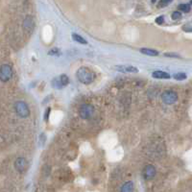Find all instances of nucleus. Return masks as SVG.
<instances>
[{
	"label": "nucleus",
	"mask_w": 192,
	"mask_h": 192,
	"mask_svg": "<svg viewBox=\"0 0 192 192\" xmlns=\"http://www.w3.org/2000/svg\"><path fill=\"white\" fill-rule=\"evenodd\" d=\"M76 77L77 79L80 81L81 83L84 85H89L92 84L94 79H95V75L94 73L90 69H88L87 67H80L77 72H76Z\"/></svg>",
	"instance_id": "nucleus-1"
},
{
	"label": "nucleus",
	"mask_w": 192,
	"mask_h": 192,
	"mask_svg": "<svg viewBox=\"0 0 192 192\" xmlns=\"http://www.w3.org/2000/svg\"><path fill=\"white\" fill-rule=\"evenodd\" d=\"M15 109L16 113L19 117L26 118L30 114V109L28 105L24 102V101H17L15 104Z\"/></svg>",
	"instance_id": "nucleus-2"
},
{
	"label": "nucleus",
	"mask_w": 192,
	"mask_h": 192,
	"mask_svg": "<svg viewBox=\"0 0 192 192\" xmlns=\"http://www.w3.org/2000/svg\"><path fill=\"white\" fill-rule=\"evenodd\" d=\"M12 77H13V69L11 65H2L0 66V81L6 83L11 80Z\"/></svg>",
	"instance_id": "nucleus-3"
},
{
	"label": "nucleus",
	"mask_w": 192,
	"mask_h": 192,
	"mask_svg": "<svg viewBox=\"0 0 192 192\" xmlns=\"http://www.w3.org/2000/svg\"><path fill=\"white\" fill-rule=\"evenodd\" d=\"M94 107L92 105L89 104H85L82 105L80 108L79 110V114L83 119H88L90 117H92V115L94 114Z\"/></svg>",
	"instance_id": "nucleus-4"
},
{
	"label": "nucleus",
	"mask_w": 192,
	"mask_h": 192,
	"mask_svg": "<svg viewBox=\"0 0 192 192\" xmlns=\"http://www.w3.org/2000/svg\"><path fill=\"white\" fill-rule=\"evenodd\" d=\"M161 100H163V102L166 105H172L177 102L178 95L174 92L167 90V92H164L163 95H161Z\"/></svg>",
	"instance_id": "nucleus-5"
},
{
	"label": "nucleus",
	"mask_w": 192,
	"mask_h": 192,
	"mask_svg": "<svg viewBox=\"0 0 192 192\" xmlns=\"http://www.w3.org/2000/svg\"><path fill=\"white\" fill-rule=\"evenodd\" d=\"M15 168L19 173H23L28 168V163L24 158H18L15 161Z\"/></svg>",
	"instance_id": "nucleus-6"
},
{
	"label": "nucleus",
	"mask_w": 192,
	"mask_h": 192,
	"mask_svg": "<svg viewBox=\"0 0 192 192\" xmlns=\"http://www.w3.org/2000/svg\"><path fill=\"white\" fill-rule=\"evenodd\" d=\"M156 176V168L152 164H148L143 169V177L145 180H152Z\"/></svg>",
	"instance_id": "nucleus-7"
},
{
	"label": "nucleus",
	"mask_w": 192,
	"mask_h": 192,
	"mask_svg": "<svg viewBox=\"0 0 192 192\" xmlns=\"http://www.w3.org/2000/svg\"><path fill=\"white\" fill-rule=\"evenodd\" d=\"M119 72H127V73H137L138 68L133 65H118L115 67Z\"/></svg>",
	"instance_id": "nucleus-8"
},
{
	"label": "nucleus",
	"mask_w": 192,
	"mask_h": 192,
	"mask_svg": "<svg viewBox=\"0 0 192 192\" xmlns=\"http://www.w3.org/2000/svg\"><path fill=\"white\" fill-rule=\"evenodd\" d=\"M135 189V185L133 181H126V183L121 186L120 188V192H134Z\"/></svg>",
	"instance_id": "nucleus-9"
},
{
	"label": "nucleus",
	"mask_w": 192,
	"mask_h": 192,
	"mask_svg": "<svg viewBox=\"0 0 192 192\" xmlns=\"http://www.w3.org/2000/svg\"><path fill=\"white\" fill-rule=\"evenodd\" d=\"M23 27L26 31L30 32L32 31V29L34 27V22H33V19L31 16H26V18L24 19V22H23Z\"/></svg>",
	"instance_id": "nucleus-10"
},
{
	"label": "nucleus",
	"mask_w": 192,
	"mask_h": 192,
	"mask_svg": "<svg viewBox=\"0 0 192 192\" xmlns=\"http://www.w3.org/2000/svg\"><path fill=\"white\" fill-rule=\"evenodd\" d=\"M152 76L156 79H169L170 75L165 72V71H161V70H156L152 73Z\"/></svg>",
	"instance_id": "nucleus-11"
},
{
	"label": "nucleus",
	"mask_w": 192,
	"mask_h": 192,
	"mask_svg": "<svg viewBox=\"0 0 192 192\" xmlns=\"http://www.w3.org/2000/svg\"><path fill=\"white\" fill-rule=\"evenodd\" d=\"M140 53L147 55V56H151V57H156V56H159V51L154 50V49H151V48H141Z\"/></svg>",
	"instance_id": "nucleus-12"
},
{
	"label": "nucleus",
	"mask_w": 192,
	"mask_h": 192,
	"mask_svg": "<svg viewBox=\"0 0 192 192\" xmlns=\"http://www.w3.org/2000/svg\"><path fill=\"white\" fill-rule=\"evenodd\" d=\"M72 38H73V39L75 40L76 42H79V43H81V44H87V40H86L83 37H81V36L78 35V34H73V35H72Z\"/></svg>",
	"instance_id": "nucleus-13"
},
{
	"label": "nucleus",
	"mask_w": 192,
	"mask_h": 192,
	"mask_svg": "<svg viewBox=\"0 0 192 192\" xmlns=\"http://www.w3.org/2000/svg\"><path fill=\"white\" fill-rule=\"evenodd\" d=\"M59 80H60V85L63 86V87H65V86H67L68 83H69V79H68V77H67L65 74L60 75V76L59 77Z\"/></svg>",
	"instance_id": "nucleus-14"
},
{
	"label": "nucleus",
	"mask_w": 192,
	"mask_h": 192,
	"mask_svg": "<svg viewBox=\"0 0 192 192\" xmlns=\"http://www.w3.org/2000/svg\"><path fill=\"white\" fill-rule=\"evenodd\" d=\"M178 8H179V10H181V11L184 12V13H188L191 10V7L189 4H180Z\"/></svg>",
	"instance_id": "nucleus-15"
},
{
	"label": "nucleus",
	"mask_w": 192,
	"mask_h": 192,
	"mask_svg": "<svg viewBox=\"0 0 192 192\" xmlns=\"http://www.w3.org/2000/svg\"><path fill=\"white\" fill-rule=\"evenodd\" d=\"M52 86H53V87L58 88V89L63 88V86L60 85V80H59V77L55 78V79L52 81Z\"/></svg>",
	"instance_id": "nucleus-16"
},
{
	"label": "nucleus",
	"mask_w": 192,
	"mask_h": 192,
	"mask_svg": "<svg viewBox=\"0 0 192 192\" xmlns=\"http://www.w3.org/2000/svg\"><path fill=\"white\" fill-rule=\"evenodd\" d=\"M174 79L177 80V81H183V80H185L186 79V74L185 73H176L174 75Z\"/></svg>",
	"instance_id": "nucleus-17"
},
{
	"label": "nucleus",
	"mask_w": 192,
	"mask_h": 192,
	"mask_svg": "<svg viewBox=\"0 0 192 192\" xmlns=\"http://www.w3.org/2000/svg\"><path fill=\"white\" fill-rule=\"evenodd\" d=\"M172 1H173V0H160L159 5H158V7L159 8H164V7L168 6Z\"/></svg>",
	"instance_id": "nucleus-18"
},
{
	"label": "nucleus",
	"mask_w": 192,
	"mask_h": 192,
	"mask_svg": "<svg viewBox=\"0 0 192 192\" xmlns=\"http://www.w3.org/2000/svg\"><path fill=\"white\" fill-rule=\"evenodd\" d=\"M48 54L51 55V56H56V55L58 56V55L60 54V51L58 48H53V49H51V50H50V51L48 52Z\"/></svg>",
	"instance_id": "nucleus-19"
},
{
	"label": "nucleus",
	"mask_w": 192,
	"mask_h": 192,
	"mask_svg": "<svg viewBox=\"0 0 192 192\" xmlns=\"http://www.w3.org/2000/svg\"><path fill=\"white\" fill-rule=\"evenodd\" d=\"M181 17V14L179 11H176L172 14V19H174V20L180 19Z\"/></svg>",
	"instance_id": "nucleus-20"
},
{
	"label": "nucleus",
	"mask_w": 192,
	"mask_h": 192,
	"mask_svg": "<svg viewBox=\"0 0 192 192\" xmlns=\"http://www.w3.org/2000/svg\"><path fill=\"white\" fill-rule=\"evenodd\" d=\"M163 22H164V16H160L156 18V23H158L159 25H161Z\"/></svg>",
	"instance_id": "nucleus-21"
},
{
	"label": "nucleus",
	"mask_w": 192,
	"mask_h": 192,
	"mask_svg": "<svg viewBox=\"0 0 192 192\" xmlns=\"http://www.w3.org/2000/svg\"><path fill=\"white\" fill-rule=\"evenodd\" d=\"M164 56L169 57V58H180V56L178 54H174V53H165Z\"/></svg>",
	"instance_id": "nucleus-22"
},
{
	"label": "nucleus",
	"mask_w": 192,
	"mask_h": 192,
	"mask_svg": "<svg viewBox=\"0 0 192 192\" xmlns=\"http://www.w3.org/2000/svg\"><path fill=\"white\" fill-rule=\"evenodd\" d=\"M50 110H51V109L50 108H47L46 110H45V114H44V120L45 121L48 120V117H49V114H50Z\"/></svg>",
	"instance_id": "nucleus-23"
},
{
	"label": "nucleus",
	"mask_w": 192,
	"mask_h": 192,
	"mask_svg": "<svg viewBox=\"0 0 192 192\" xmlns=\"http://www.w3.org/2000/svg\"><path fill=\"white\" fill-rule=\"evenodd\" d=\"M156 2V0H152V3H155Z\"/></svg>",
	"instance_id": "nucleus-24"
},
{
	"label": "nucleus",
	"mask_w": 192,
	"mask_h": 192,
	"mask_svg": "<svg viewBox=\"0 0 192 192\" xmlns=\"http://www.w3.org/2000/svg\"><path fill=\"white\" fill-rule=\"evenodd\" d=\"M191 4H192V0H191Z\"/></svg>",
	"instance_id": "nucleus-25"
}]
</instances>
